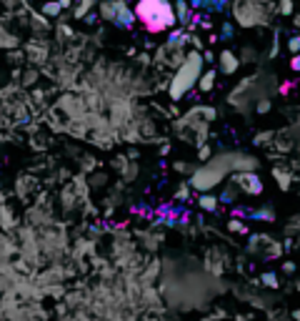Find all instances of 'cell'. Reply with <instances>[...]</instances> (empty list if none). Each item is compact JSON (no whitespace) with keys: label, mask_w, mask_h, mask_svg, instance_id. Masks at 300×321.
<instances>
[{"label":"cell","mask_w":300,"mask_h":321,"mask_svg":"<svg viewBox=\"0 0 300 321\" xmlns=\"http://www.w3.org/2000/svg\"><path fill=\"white\" fill-rule=\"evenodd\" d=\"M258 161L253 156L245 153H223L220 158L208 161L203 168H198L195 173L190 176V186L195 191H203V194H210V188H215L230 171L233 173H240V171H255Z\"/></svg>","instance_id":"cell-1"},{"label":"cell","mask_w":300,"mask_h":321,"mask_svg":"<svg viewBox=\"0 0 300 321\" xmlns=\"http://www.w3.org/2000/svg\"><path fill=\"white\" fill-rule=\"evenodd\" d=\"M200 75H203V55L198 50H193V53H188L183 58V63L178 66L173 80H170V98L180 100L183 96H188L198 85Z\"/></svg>","instance_id":"cell-2"},{"label":"cell","mask_w":300,"mask_h":321,"mask_svg":"<svg viewBox=\"0 0 300 321\" xmlns=\"http://www.w3.org/2000/svg\"><path fill=\"white\" fill-rule=\"evenodd\" d=\"M135 18H140L153 33L168 30V28H175V25H178L170 0H138Z\"/></svg>","instance_id":"cell-3"},{"label":"cell","mask_w":300,"mask_h":321,"mask_svg":"<svg viewBox=\"0 0 300 321\" xmlns=\"http://www.w3.org/2000/svg\"><path fill=\"white\" fill-rule=\"evenodd\" d=\"M233 186L238 191H245L250 196H260L263 194V181L255 171H240V173H233Z\"/></svg>","instance_id":"cell-4"},{"label":"cell","mask_w":300,"mask_h":321,"mask_svg":"<svg viewBox=\"0 0 300 321\" xmlns=\"http://www.w3.org/2000/svg\"><path fill=\"white\" fill-rule=\"evenodd\" d=\"M235 15H238L240 25H255L263 23V10H258V5L253 0H243V3L235 5Z\"/></svg>","instance_id":"cell-5"},{"label":"cell","mask_w":300,"mask_h":321,"mask_svg":"<svg viewBox=\"0 0 300 321\" xmlns=\"http://www.w3.org/2000/svg\"><path fill=\"white\" fill-rule=\"evenodd\" d=\"M135 10L125 5V0H113V25L118 28H133L135 25Z\"/></svg>","instance_id":"cell-6"},{"label":"cell","mask_w":300,"mask_h":321,"mask_svg":"<svg viewBox=\"0 0 300 321\" xmlns=\"http://www.w3.org/2000/svg\"><path fill=\"white\" fill-rule=\"evenodd\" d=\"M218 63H220V71H223L225 75H233L235 71L240 68V58L235 55L233 50H220V58H218Z\"/></svg>","instance_id":"cell-7"},{"label":"cell","mask_w":300,"mask_h":321,"mask_svg":"<svg viewBox=\"0 0 300 321\" xmlns=\"http://www.w3.org/2000/svg\"><path fill=\"white\" fill-rule=\"evenodd\" d=\"M173 13H175V23H180V25H188L193 20V10H190V5L185 3V0H175Z\"/></svg>","instance_id":"cell-8"},{"label":"cell","mask_w":300,"mask_h":321,"mask_svg":"<svg viewBox=\"0 0 300 321\" xmlns=\"http://www.w3.org/2000/svg\"><path fill=\"white\" fill-rule=\"evenodd\" d=\"M243 216H248L253 221H275V213H273L270 206H265V208H250V211L243 213Z\"/></svg>","instance_id":"cell-9"},{"label":"cell","mask_w":300,"mask_h":321,"mask_svg":"<svg viewBox=\"0 0 300 321\" xmlns=\"http://www.w3.org/2000/svg\"><path fill=\"white\" fill-rule=\"evenodd\" d=\"M188 40H190V35L185 30H173V33H170V40H168V48L170 50H180Z\"/></svg>","instance_id":"cell-10"},{"label":"cell","mask_w":300,"mask_h":321,"mask_svg":"<svg viewBox=\"0 0 300 321\" xmlns=\"http://www.w3.org/2000/svg\"><path fill=\"white\" fill-rule=\"evenodd\" d=\"M215 78H218V73H215V71H205V73L200 75V80H198L200 93H210L213 88H215Z\"/></svg>","instance_id":"cell-11"},{"label":"cell","mask_w":300,"mask_h":321,"mask_svg":"<svg viewBox=\"0 0 300 321\" xmlns=\"http://www.w3.org/2000/svg\"><path fill=\"white\" fill-rule=\"evenodd\" d=\"M198 203H200V208L208 211V213L218 211V206H220V203H218V196H213V194H200V201H198Z\"/></svg>","instance_id":"cell-12"},{"label":"cell","mask_w":300,"mask_h":321,"mask_svg":"<svg viewBox=\"0 0 300 321\" xmlns=\"http://www.w3.org/2000/svg\"><path fill=\"white\" fill-rule=\"evenodd\" d=\"M228 5H230V0H205L203 10H205V13H223Z\"/></svg>","instance_id":"cell-13"},{"label":"cell","mask_w":300,"mask_h":321,"mask_svg":"<svg viewBox=\"0 0 300 321\" xmlns=\"http://www.w3.org/2000/svg\"><path fill=\"white\" fill-rule=\"evenodd\" d=\"M238 194H240V191H238V188H235V186L230 183L228 188H223V191H220V196H218V203H235V198H238Z\"/></svg>","instance_id":"cell-14"},{"label":"cell","mask_w":300,"mask_h":321,"mask_svg":"<svg viewBox=\"0 0 300 321\" xmlns=\"http://www.w3.org/2000/svg\"><path fill=\"white\" fill-rule=\"evenodd\" d=\"M273 178L278 181V186H280L283 191L290 188V173L288 171H280V168H273Z\"/></svg>","instance_id":"cell-15"},{"label":"cell","mask_w":300,"mask_h":321,"mask_svg":"<svg viewBox=\"0 0 300 321\" xmlns=\"http://www.w3.org/2000/svg\"><path fill=\"white\" fill-rule=\"evenodd\" d=\"M95 3H98V0H80V3L75 5V10H73V13H75V18H78V20H80V18H85V15H88V13L93 10V5H95Z\"/></svg>","instance_id":"cell-16"},{"label":"cell","mask_w":300,"mask_h":321,"mask_svg":"<svg viewBox=\"0 0 300 321\" xmlns=\"http://www.w3.org/2000/svg\"><path fill=\"white\" fill-rule=\"evenodd\" d=\"M60 5H58V0H45L43 3V15H48V18H55V15H60Z\"/></svg>","instance_id":"cell-17"},{"label":"cell","mask_w":300,"mask_h":321,"mask_svg":"<svg viewBox=\"0 0 300 321\" xmlns=\"http://www.w3.org/2000/svg\"><path fill=\"white\" fill-rule=\"evenodd\" d=\"M233 35H235V25L225 20V23L220 25V40H230Z\"/></svg>","instance_id":"cell-18"},{"label":"cell","mask_w":300,"mask_h":321,"mask_svg":"<svg viewBox=\"0 0 300 321\" xmlns=\"http://www.w3.org/2000/svg\"><path fill=\"white\" fill-rule=\"evenodd\" d=\"M260 281H263L265 286H270V289H278V276H275L273 271H265V273L260 276Z\"/></svg>","instance_id":"cell-19"},{"label":"cell","mask_w":300,"mask_h":321,"mask_svg":"<svg viewBox=\"0 0 300 321\" xmlns=\"http://www.w3.org/2000/svg\"><path fill=\"white\" fill-rule=\"evenodd\" d=\"M228 228H230L233 233H248V226H245L243 221H238V219H233V221H228Z\"/></svg>","instance_id":"cell-20"},{"label":"cell","mask_w":300,"mask_h":321,"mask_svg":"<svg viewBox=\"0 0 300 321\" xmlns=\"http://www.w3.org/2000/svg\"><path fill=\"white\" fill-rule=\"evenodd\" d=\"M288 48H290V53H293V55H298V53H300V35H293V38L288 40Z\"/></svg>","instance_id":"cell-21"},{"label":"cell","mask_w":300,"mask_h":321,"mask_svg":"<svg viewBox=\"0 0 300 321\" xmlns=\"http://www.w3.org/2000/svg\"><path fill=\"white\" fill-rule=\"evenodd\" d=\"M280 15H293V0H280Z\"/></svg>","instance_id":"cell-22"},{"label":"cell","mask_w":300,"mask_h":321,"mask_svg":"<svg viewBox=\"0 0 300 321\" xmlns=\"http://www.w3.org/2000/svg\"><path fill=\"white\" fill-rule=\"evenodd\" d=\"M185 3L190 5V10H203V3H205V0H185Z\"/></svg>","instance_id":"cell-23"},{"label":"cell","mask_w":300,"mask_h":321,"mask_svg":"<svg viewBox=\"0 0 300 321\" xmlns=\"http://www.w3.org/2000/svg\"><path fill=\"white\" fill-rule=\"evenodd\" d=\"M210 156H213V151H210V148H208V146H200V158H203V161H208Z\"/></svg>","instance_id":"cell-24"},{"label":"cell","mask_w":300,"mask_h":321,"mask_svg":"<svg viewBox=\"0 0 300 321\" xmlns=\"http://www.w3.org/2000/svg\"><path fill=\"white\" fill-rule=\"evenodd\" d=\"M290 68L300 73V53H298V55H293V60H290Z\"/></svg>","instance_id":"cell-25"},{"label":"cell","mask_w":300,"mask_h":321,"mask_svg":"<svg viewBox=\"0 0 300 321\" xmlns=\"http://www.w3.org/2000/svg\"><path fill=\"white\" fill-rule=\"evenodd\" d=\"M270 111V100H263V103H258V113H268Z\"/></svg>","instance_id":"cell-26"},{"label":"cell","mask_w":300,"mask_h":321,"mask_svg":"<svg viewBox=\"0 0 300 321\" xmlns=\"http://www.w3.org/2000/svg\"><path fill=\"white\" fill-rule=\"evenodd\" d=\"M283 271H285V273H295V264H293V261H285V264H283Z\"/></svg>","instance_id":"cell-27"},{"label":"cell","mask_w":300,"mask_h":321,"mask_svg":"<svg viewBox=\"0 0 300 321\" xmlns=\"http://www.w3.org/2000/svg\"><path fill=\"white\" fill-rule=\"evenodd\" d=\"M213 60H215V55H213V50H205V53H203V63H213Z\"/></svg>","instance_id":"cell-28"},{"label":"cell","mask_w":300,"mask_h":321,"mask_svg":"<svg viewBox=\"0 0 300 321\" xmlns=\"http://www.w3.org/2000/svg\"><path fill=\"white\" fill-rule=\"evenodd\" d=\"M178 198H188V186H183V188H178V194H175Z\"/></svg>","instance_id":"cell-29"},{"label":"cell","mask_w":300,"mask_h":321,"mask_svg":"<svg viewBox=\"0 0 300 321\" xmlns=\"http://www.w3.org/2000/svg\"><path fill=\"white\" fill-rule=\"evenodd\" d=\"M58 5H60V8H70L73 0H58Z\"/></svg>","instance_id":"cell-30"},{"label":"cell","mask_w":300,"mask_h":321,"mask_svg":"<svg viewBox=\"0 0 300 321\" xmlns=\"http://www.w3.org/2000/svg\"><path fill=\"white\" fill-rule=\"evenodd\" d=\"M293 319H295V321H300V309H298V311H293Z\"/></svg>","instance_id":"cell-31"},{"label":"cell","mask_w":300,"mask_h":321,"mask_svg":"<svg viewBox=\"0 0 300 321\" xmlns=\"http://www.w3.org/2000/svg\"><path fill=\"white\" fill-rule=\"evenodd\" d=\"M295 25H298V28H300V15H298V20H295Z\"/></svg>","instance_id":"cell-32"}]
</instances>
